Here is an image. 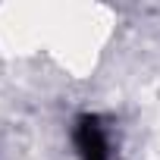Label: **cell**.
<instances>
[{
    "label": "cell",
    "mask_w": 160,
    "mask_h": 160,
    "mask_svg": "<svg viewBox=\"0 0 160 160\" xmlns=\"http://www.w3.org/2000/svg\"><path fill=\"white\" fill-rule=\"evenodd\" d=\"M75 144H78V154L82 160H110V151H107V135L101 129V122L94 116H82L75 126Z\"/></svg>",
    "instance_id": "1"
}]
</instances>
